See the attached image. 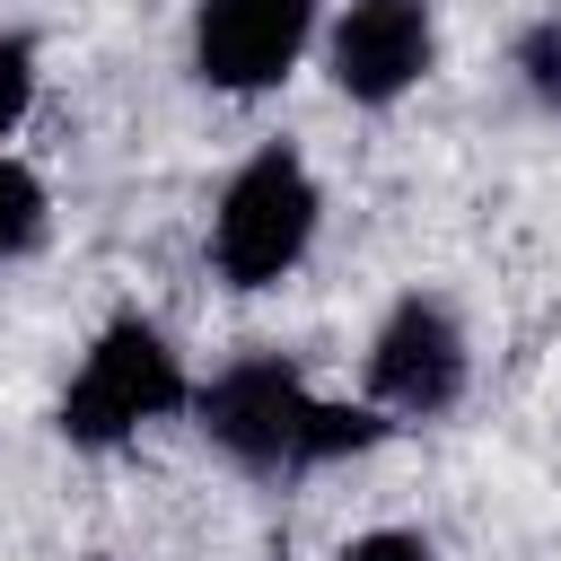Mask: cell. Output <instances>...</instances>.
<instances>
[{
    "label": "cell",
    "mask_w": 561,
    "mask_h": 561,
    "mask_svg": "<svg viewBox=\"0 0 561 561\" xmlns=\"http://www.w3.org/2000/svg\"><path fill=\"white\" fill-rule=\"evenodd\" d=\"M316 219H324V193L307 175V158L289 140H263L228 184H219V210H210V263L228 289H272L307 263L316 245Z\"/></svg>",
    "instance_id": "obj_1"
},
{
    "label": "cell",
    "mask_w": 561,
    "mask_h": 561,
    "mask_svg": "<svg viewBox=\"0 0 561 561\" xmlns=\"http://www.w3.org/2000/svg\"><path fill=\"white\" fill-rule=\"evenodd\" d=\"M184 403H193V377H184L175 342H167L149 316H114V324L88 342L79 377L61 386V412H53V430H61L70 447L105 456V447L140 438L149 421H167V412H184Z\"/></svg>",
    "instance_id": "obj_2"
},
{
    "label": "cell",
    "mask_w": 561,
    "mask_h": 561,
    "mask_svg": "<svg viewBox=\"0 0 561 561\" xmlns=\"http://www.w3.org/2000/svg\"><path fill=\"white\" fill-rule=\"evenodd\" d=\"M465 377H473V342L456 307L438 289H403L368 333V403L394 421H438L465 403Z\"/></svg>",
    "instance_id": "obj_3"
},
{
    "label": "cell",
    "mask_w": 561,
    "mask_h": 561,
    "mask_svg": "<svg viewBox=\"0 0 561 561\" xmlns=\"http://www.w3.org/2000/svg\"><path fill=\"white\" fill-rule=\"evenodd\" d=\"M307 412H316V394H307V377H298L280 351H245V359H228L210 386H193L202 438H210L228 465H245V473H298V430H307Z\"/></svg>",
    "instance_id": "obj_4"
},
{
    "label": "cell",
    "mask_w": 561,
    "mask_h": 561,
    "mask_svg": "<svg viewBox=\"0 0 561 561\" xmlns=\"http://www.w3.org/2000/svg\"><path fill=\"white\" fill-rule=\"evenodd\" d=\"M324 70L351 105H403L438 70L430 0H342V18L324 26Z\"/></svg>",
    "instance_id": "obj_5"
},
{
    "label": "cell",
    "mask_w": 561,
    "mask_h": 561,
    "mask_svg": "<svg viewBox=\"0 0 561 561\" xmlns=\"http://www.w3.org/2000/svg\"><path fill=\"white\" fill-rule=\"evenodd\" d=\"M316 44V0H193V79L219 96H263Z\"/></svg>",
    "instance_id": "obj_6"
},
{
    "label": "cell",
    "mask_w": 561,
    "mask_h": 561,
    "mask_svg": "<svg viewBox=\"0 0 561 561\" xmlns=\"http://www.w3.org/2000/svg\"><path fill=\"white\" fill-rule=\"evenodd\" d=\"M386 430H394V421H386L377 403H324V394H316V412H307V430H298V473H307V465H342V456H368Z\"/></svg>",
    "instance_id": "obj_7"
},
{
    "label": "cell",
    "mask_w": 561,
    "mask_h": 561,
    "mask_svg": "<svg viewBox=\"0 0 561 561\" xmlns=\"http://www.w3.org/2000/svg\"><path fill=\"white\" fill-rule=\"evenodd\" d=\"M44 228H53V193H44V175H35L26 158L0 149V263H26V254L44 245Z\"/></svg>",
    "instance_id": "obj_8"
},
{
    "label": "cell",
    "mask_w": 561,
    "mask_h": 561,
    "mask_svg": "<svg viewBox=\"0 0 561 561\" xmlns=\"http://www.w3.org/2000/svg\"><path fill=\"white\" fill-rule=\"evenodd\" d=\"M517 79H526V96L561 123V9H552V18H535V26L517 35Z\"/></svg>",
    "instance_id": "obj_9"
},
{
    "label": "cell",
    "mask_w": 561,
    "mask_h": 561,
    "mask_svg": "<svg viewBox=\"0 0 561 561\" xmlns=\"http://www.w3.org/2000/svg\"><path fill=\"white\" fill-rule=\"evenodd\" d=\"M35 88H44V61H35V35L0 26V140L35 114Z\"/></svg>",
    "instance_id": "obj_10"
},
{
    "label": "cell",
    "mask_w": 561,
    "mask_h": 561,
    "mask_svg": "<svg viewBox=\"0 0 561 561\" xmlns=\"http://www.w3.org/2000/svg\"><path fill=\"white\" fill-rule=\"evenodd\" d=\"M342 561H438V552H430V535H412V526H368V535L342 543Z\"/></svg>",
    "instance_id": "obj_11"
}]
</instances>
